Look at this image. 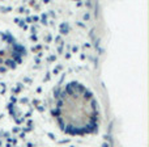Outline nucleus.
I'll return each instance as SVG.
<instances>
[]
</instances>
